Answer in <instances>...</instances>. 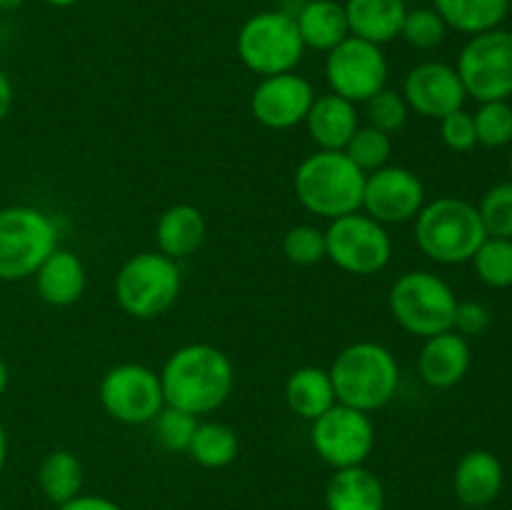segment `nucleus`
I'll use <instances>...</instances> for the list:
<instances>
[{
  "instance_id": "obj_1",
  "label": "nucleus",
  "mask_w": 512,
  "mask_h": 510,
  "mask_svg": "<svg viewBox=\"0 0 512 510\" xmlns=\"http://www.w3.org/2000/svg\"><path fill=\"white\" fill-rule=\"evenodd\" d=\"M165 405L208 415L223 408L235 390V365L228 353L210 343H188L168 355L160 368Z\"/></svg>"
},
{
  "instance_id": "obj_2",
  "label": "nucleus",
  "mask_w": 512,
  "mask_h": 510,
  "mask_svg": "<svg viewBox=\"0 0 512 510\" xmlns=\"http://www.w3.org/2000/svg\"><path fill=\"white\" fill-rule=\"evenodd\" d=\"M338 403L363 413L385 408L398 395L400 365L393 350L375 340L350 343L328 368Z\"/></svg>"
},
{
  "instance_id": "obj_3",
  "label": "nucleus",
  "mask_w": 512,
  "mask_h": 510,
  "mask_svg": "<svg viewBox=\"0 0 512 510\" xmlns=\"http://www.w3.org/2000/svg\"><path fill=\"white\" fill-rule=\"evenodd\" d=\"M365 173L343 150H315L300 160L293 173V190L308 213L323 220L358 213L363 205Z\"/></svg>"
},
{
  "instance_id": "obj_4",
  "label": "nucleus",
  "mask_w": 512,
  "mask_h": 510,
  "mask_svg": "<svg viewBox=\"0 0 512 510\" xmlns=\"http://www.w3.org/2000/svg\"><path fill=\"white\" fill-rule=\"evenodd\" d=\"M413 223L420 253L440 265L470 263L475 250L488 238L478 205L455 195L425 203Z\"/></svg>"
},
{
  "instance_id": "obj_5",
  "label": "nucleus",
  "mask_w": 512,
  "mask_h": 510,
  "mask_svg": "<svg viewBox=\"0 0 512 510\" xmlns=\"http://www.w3.org/2000/svg\"><path fill=\"white\" fill-rule=\"evenodd\" d=\"M183 288L180 263L158 250L135 253L120 265L113 280L118 308L135 320H153L168 313Z\"/></svg>"
},
{
  "instance_id": "obj_6",
  "label": "nucleus",
  "mask_w": 512,
  "mask_h": 510,
  "mask_svg": "<svg viewBox=\"0 0 512 510\" xmlns=\"http://www.w3.org/2000/svg\"><path fill=\"white\" fill-rule=\"evenodd\" d=\"M388 308L405 333L425 340L453 330L458 298L440 275L430 270H408L390 285Z\"/></svg>"
},
{
  "instance_id": "obj_7",
  "label": "nucleus",
  "mask_w": 512,
  "mask_h": 510,
  "mask_svg": "<svg viewBox=\"0 0 512 510\" xmlns=\"http://www.w3.org/2000/svg\"><path fill=\"white\" fill-rule=\"evenodd\" d=\"M235 53L250 73L268 75L293 73L305 55L293 13L288 10H260L240 25L235 35Z\"/></svg>"
},
{
  "instance_id": "obj_8",
  "label": "nucleus",
  "mask_w": 512,
  "mask_h": 510,
  "mask_svg": "<svg viewBox=\"0 0 512 510\" xmlns=\"http://www.w3.org/2000/svg\"><path fill=\"white\" fill-rule=\"evenodd\" d=\"M55 248L58 228L48 213L33 205L0 208V280L33 278Z\"/></svg>"
},
{
  "instance_id": "obj_9",
  "label": "nucleus",
  "mask_w": 512,
  "mask_h": 510,
  "mask_svg": "<svg viewBox=\"0 0 512 510\" xmlns=\"http://www.w3.org/2000/svg\"><path fill=\"white\" fill-rule=\"evenodd\" d=\"M328 260L348 275H375L393 258V238L388 228L363 210L330 220L325 230Z\"/></svg>"
},
{
  "instance_id": "obj_10",
  "label": "nucleus",
  "mask_w": 512,
  "mask_h": 510,
  "mask_svg": "<svg viewBox=\"0 0 512 510\" xmlns=\"http://www.w3.org/2000/svg\"><path fill=\"white\" fill-rule=\"evenodd\" d=\"M458 70L468 98L478 103L512 95V33L503 28L470 35L458 55Z\"/></svg>"
},
{
  "instance_id": "obj_11",
  "label": "nucleus",
  "mask_w": 512,
  "mask_h": 510,
  "mask_svg": "<svg viewBox=\"0 0 512 510\" xmlns=\"http://www.w3.org/2000/svg\"><path fill=\"white\" fill-rule=\"evenodd\" d=\"M100 408L123 425H148L165 408L160 373L143 363H118L98 383Z\"/></svg>"
},
{
  "instance_id": "obj_12",
  "label": "nucleus",
  "mask_w": 512,
  "mask_h": 510,
  "mask_svg": "<svg viewBox=\"0 0 512 510\" xmlns=\"http://www.w3.org/2000/svg\"><path fill=\"white\" fill-rule=\"evenodd\" d=\"M310 428V443L318 458L333 470L365 465L375 450V423L370 413L335 403Z\"/></svg>"
},
{
  "instance_id": "obj_13",
  "label": "nucleus",
  "mask_w": 512,
  "mask_h": 510,
  "mask_svg": "<svg viewBox=\"0 0 512 510\" xmlns=\"http://www.w3.org/2000/svg\"><path fill=\"white\" fill-rule=\"evenodd\" d=\"M388 73L383 48L355 35H348L343 43L325 53V80L330 93L355 105L383 90L388 85Z\"/></svg>"
},
{
  "instance_id": "obj_14",
  "label": "nucleus",
  "mask_w": 512,
  "mask_h": 510,
  "mask_svg": "<svg viewBox=\"0 0 512 510\" xmlns=\"http://www.w3.org/2000/svg\"><path fill=\"white\" fill-rule=\"evenodd\" d=\"M425 205V185L415 170L405 165H385L365 175L363 210L373 220L388 225H403L418 218Z\"/></svg>"
},
{
  "instance_id": "obj_15",
  "label": "nucleus",
  "mask_w": 512,
  "mask_h": 510,
  "mask_svg": "<svg viewBox=\"0 0 512 510\" xmlns=\"http://www.w3.org/2000/svg\"><path fill=\"white\" fill-rule=\"evenodd\" d=\"M315 100V90L308 78L293 73H280L260 78L250 95V113L263 128L290 130L303 125Z\"/></svg>"
},
{
  "instance_id": "obj_16",
  "label": "nucleus",
  "mask_w": 512,
  "mask_h": 510,
  "mask_svg": "<svg viewBox=\"0 0 512 510\" xmlns=\"http://www.w3.org/2000/svg\"><path fill=\"white\" fill-rule=\"evenodd\" d=\"M400 93L410 113L430 120H440L453 110L465 108V100H468L458 70L440 60H425L410 68Z\"/></svg>"
},
{
  "instance_id": "obj_17",
  "label": "nucleus",
  "mask_w": 512,
  "mask_h": 510,
  "mask_svg": "<svg viewBox=\"0 0 512 510\" xmlns=\"http://www.w3.org/2000/svg\"><path fill=\"white\" fill-rule=\"evenodd\" d=\"M473 363V350L468 338L455 330L425 338L418 355V375L428 388L448 390L455 388L468 375Z\"/></svg>"
},
{
  "instance_id": "obj_18",
  "label": "nucleus",
  "mask_w": 512,
  "mask_h": 510,
  "mask_svg": "<svg viewBox=\"0 0 512 510\" xmlns=\"http://www.w3.org/2000/svg\"><path fill=\"white\" fill-rule=\"evenodd\" d=\"M208 238V220L203 210L190 203H175L160 213L155 223V245L158 253L180 263L198 253Z\"/></svg>"
},
{
  "instance_id": "obj_19",
  "label": "nucleus",
  "mask_w": 512,
  "mask_h": 510,
  "mask_svg": "<svg viewBox=\"0 0 512 510\" xmlns=\"http://www.w3.org/2000/svg\"><path fill=\"white\" fill-rule=\"evenodd\" d=\"M33 278L40 300L53 305V308L75 305L83 298L85 285H88L83 260L70 248H60V245L43 260Z\"/></svg>"
},
{
  "instance_id": "obj_20",
  "label": "nucleus",
  "mask_w": 512,
  "mask_h": 510,
  "mask_svg": "<svg viewBox=\"0 0 512 510\" xmlns=\"http://www.w3.org/2000/svg\"><path fill=\"white\" fill-rule=\"evenodd\" d=\"M503 483V463L490 450H470L455 465L453 490L468 508H485L493 503L503 490Z\"/></svg>"
},
{
  "instance_id": "obj_21",
  "label": "nucleus",
  "mask_w": 512,
  "mask_h": 510,
  "mask_svg": "<svg viewBox=\"0 0 512 510\" xmlns=\"http://www.w3.org/2000/svg\"><path fill=\"white\" fill-rule=\"evenodd\" d=\"M303 125L318 150H345L355 130L360 128L358 108L335 93L315 95Z\"/></svg>"
},
{
  "instance_id": "obj_22",
  "label": "nucleus",
  "mask_w": 512,
  "mask_h": 510,
  "mask_svg": "<svg viewBox=\"0 0 512 510\" xmlns=\"http://www.w3.org/2000/svg\"><path fill=\"white\" fill-rule=\"evenodd\" d=\"M350 35L363 38L383 48L390 40L400 38L408 5L405 0H345Z\"/></svg>"
},
{
  "instance_id": "obj_23",
  "label": "nucleus",
  "mask_w": 512,
  "mask_h": 510,
  "mask_svg": "<svg viewBox=\"0 0 512 510\" xmlns=\"http://www.w3.org/2000/svg\"><path fill=\"white\" fill-rule=\"evenodd\" d=\"M305 50L328 53L350 35L345 5L338 0H305L293 13Z\"/></svg>"
},
{
  "instance_id": "obj_24",
  "label": "nucleus",
  "mask_w": 512,
  "mask_h": 510,
  "mask_svg": "<svg viewBox=\"0 0 512 510\" xmlns=\"http://www.w3.org/2000/svg\"><path fill=\"white\" fill-rule=\"evenodd\" d=\"M325 508L328 510H383L385 490L378 475L365 465L340 468L325 485Z\"/></svg>"
},
{
  "instance_id": "obj_25",
  "label": "nucleus",
  "mask_w": 512,
  "mask_h": 510,
  "mask_svg": "<svg viewBox=\"0 0 512 510\" xmlns=\"http://www.w3.org/2000/svg\"><path fill=\"white\" fill-rule=\"evenodd\" d=\"M283 395L288 408L298 418L308 420V423L318 420L325 410H330L338 403L330 373L325 368H318V365L295 368L288 375V380H285Z\"/></svg>"
},
{
  "instance_id": "obj_26",
  "label": "nucleus",
  "mask_w": 512,
  "mask_h": 510,
  "mask_svg": "<svg viewBox=\"0 0 512 510\" xmlns=\"http://www.w3.org/2000/svg\"><path fill=\"white\" fill-rule=\"evenodd\" d=\"M512 0H433V8L450 30L465 35H478L500 28L510 13Z\"/></svg>"
},
{
  "instance_id": "obj_27",
  "label": "nucleus",
  "mask_w": 512,
  "mask_h": 510,
  "mask_svg": "<svg viewBox=\"0 0 512 510\" xmlns=\"http://www.w3.org/2000/svg\"><path fill=\"white\" fill-rule=\"evenodd\" d=\"M38 488L55 505H63L75 495H80L83 465H80L78 455L65 448L50 450L38 465Z\"/></svg>"
},
{
  "instance_id": "obj_28",
  "label": "nucleus",
  "mask_w": 512,
  "mask_h": 510,
  "mask_svg": "<svg viewBox=\"0 0 512 510\" xmlns=\"http://www.w3.org/2000/svg\"><path fill=\"white\" fill-rule=\"evenodd\" d=\"M238 450H240L238 433H235L228 423H220V420H205V423H198V428H195L188 455L195 460V463L203 465V468L220 470V468H228V465L238 458Z\"/></svg>"
},
{
  "instance_id": "obj_29",
  "label": "nucleus",
  "mask_w": 512,
  "mask_h": 510,
  "mask_svg": "<svg viewBox=\"0 0 512 510\" xmlns=\"http://www.w3.org/2000/svg\"><path fill=\"white\" fill-rule=\"evenodd\" d=\"M473 268L480 283L488 288H512V240L510 238H485L475 250Z\"/></svg>"
},
{
  "instance_id": "obj_30",
  "label": "nucleus",
  "mask_w": 512,
  "mask_h": 510,
  "mask_svg": "<svg viewBox=\"0 0 512 510\" xmlns=\"http://www.w3.org/2000/svg\"><path fill=\"white\" fill-rule=\"evenodd\" d=\"M365 175L385 168L393 155V135L373 128V125H360L350 143L343 150Z\"/></svg>"
},
{
  "instance_id": "obj_31",
  "label": "nucleus",
  "mask_w": 512,
  "mask_h": 510,
  "mask_svg": "<svg viewBox=\"0 0 512 510\" xmlns=\"http://www.w3.org/2000/svg\"><path fill=\"white\" fill-rule=\"evenodd\" d=\"M283 255L288 263L310 268L323 260H328V243H325V230L318 225L300 223L285 230L283 235Z\"/></svg>"
},
{
  "instance_id": "obj_32",
  "label": "nucleus",
  "mask_w": 512,
  "mask_h": 510,
  "mask_svg": "<svg viewBox=\"0 0 512 510\" xmlns=\"http://www.w3.org/2000/svg\"><path fill=\"white\" fill-rule=\"evenodd\" d=\"M478 145L485 148H505L512 143V105L508 100L480 103L473 113Z\"/></svg>"
},
{
  "instance_id": "obj_33",
  "label": "nucleus",
  "mask_w": 512,
  "mask_h": 510,
  "mask_svg": "<svg viewBox=\"0 0 512 510\" xmlns=\"http://www.w3.org/2000/svg\"><path fill=\"white\" fill-rule=\"evenodd\" d=\"M198 423L200 420L195 418V415L185 413V410L180 408H173V405H165L150 425H153L155 440H158L168 453H188L190 440H193Z\"/></svg>"
},
{
  "instance_id": "obj_34",
  "label": "nucleus",
  "mask_w": 512,
  "mask_h": 510,
  "mask_svg": "<svg viewBox=\"0 0 512 510\" xmlns=\"http://www.w3.org/2000/svg\"><path fill=\"white\" fill-rule=\"evenodd\" d=\"M448 30L450 28L445 25V20L440 18V13L435 8H408L400 38L415 50H433L438 45H443Z\"/></svg>"
},
{
  "instance_id": "obj_35",
  "label": "nucleus",
  "mask_w": 512,
  "mask_h": 510,
  "mask_svg": "<svg viewBox=\"0 0 512 510\" xmlns=\"http://www.w3.org/2000/svg\"><path fill=\"white\" fill-rule=\"evenodd\" d=\"M365 115H368V125H373V128L383 130L388 135H395L408 123L410 108L400 90H393L385 85L373 98L365 100Z\"/></svg>"
},
{
  "instance_id": "obj_36",
  "label": "nucleus",
  "mask_w": 512,
  "mask_h": 510,
  "mask_svg": "<svg viewBox=\"0 0 512 510\" xmlns=\"http://www.w3.org/2000/svg\"><path fill=\"white\" fill-rule=\"evenodd\" d=\"M478 213L488 238L512 240V180L493 185L480 200Z\"/></svg>"
},
{
  "instance_id": "obj_37",
  "label": "nucleus",
  "mask_w": 512,
  "mask_h": 510,
  "mask_svg": "<svg viewBox=\"0 0 512 510\" xmlns=\"http://www.w3.org/2000/svg\"><path fill=\"white\" fill-rule=\"evenodd\" d=\"M440 123V138L448 145L453 153H470L478 145V135H475V120L473 113L465 108L453 110L450 115L438 120Z\"/></svg>"
},
{
  "instance_id": "obj_38",
  "label": "nucleus",
  "mask_w": 512,
  "mask_h": 510,
  "mask_svg": "<svg viewBox=\"0 0 512 510\" xmlns=\"http://www.w3.org/2000/svg\"><path fill=\"white\" fill-rule=\"evenodd\" d=\"M490 325V310L483 303L475 300H458V308L453 315V330L463 338H473V335L485 333Z\"/></svg>"
},
{
  "instance_id": "obj_39",
  "label": "nucleus",
  "mask_w": 512,
  "mask_h": 510,
  "mask_svg": "<svg viewBox=\"0 0 512 510\" xmlns=\"http://www.w3.org/2000/svg\"><path fill=\"white\" fill-rule=\"evenodd\" d=\"M58 510H123L120 505H115L113 500L103 498V495H75L68 503L58 505Z\"/></svg>"
},
{
  "instance_id": "obj_40",
  "label": "nucleus",
  "mask_w": 512,
  "mask_h": 510,
  "mask_svg": "<svg viewBox=\"0 0 512 510\" xmlns=\"http://www.w3.org/2000/svg\"><path fill=\"white\" fill-rule=\"evenodd\" d=\"M15 103V88H13V80L10 75L0 68V123L10 115Z\"/></svg>"
},
{
  "instance_id": "obj_41",
  "label": "nucleus",
  "mask_w": 512,
  "mask_h": 510,
  "mask_svg": "<svg viewBox=\"0 0 512 510\" xmlns=\"http://www.w3.org/2000/svg\"><path fill=\"white\" fill-rule=\"evenodd\" d=\"M8 385H10V368H8V363H5V360L0 358V398H3V395H5Z\"/></svg>"
},
{
  "instance_id": "obj_42",
  "label": "nucleus",
  "mask_w": 512,
  "mask_h": 510,
  "mask_svg": "<svg viewBox=\"0 0 512 510\" xmlns=\"http://www.w3.org/2000/svg\"><path fill=\"white\" fill-rule=\"evenodd\" d=\"M5 460H8V435H5L3 423H0V473L5 468Z\"/></svg>"
},
{
  "instance_id": "obj_43",
  "label": "nucleus",
  "mask_w": 512,
  "mask_h": 510,
  "mask_svg": "<svg viewBox=\"0 0 512 510\" xmlns=\"http://www.w3.org/2000/svg\"><path fill=\"white\" fill-rule=\"evenodd\" d=\"M23 3L25 0H0V13H13V10H18Z\"/></svg>"
},
{
  "instance_id": "obj_44",
  "label": "nucleus",
  "mask_w": 512,
  "mask_h": 510,
  "mask_svg": "<svg viewBox=\"0 0 512 510\" xmlns=\"http://www.w3.org/2000/svg\"><path fill=\"white\" fill-rule=\"evenodd\" d=\"M50 8H70V5H78L80 0H43Z\"/></svg>"
},
{
  "instance_id": "obj_45",
  "label": "nucleus",
  "mask_w": 512,
  "mask_h": 510,
  "mask_svg": "<svg viewBox=\"0 0 512 510\" xmlns=\"http://www.w3.org/2000/svg\"><path fill=\"white\" fill-rule=\"evenodd\" d=\"M510 175H512V150H510Z\"/></svg>"
},
{
  "instance_id": "obj_46",
  "label": "nucleus",
  "mask_w": 512,
  "mask_h": 510,
  "mask_svg": "<svg viewBox=\"0 0 512 510\" xmlns=\"http://www.w3.org/2000/svg\"><path fill=\"white\" fill-rule=\"evenodd\" d=\"M0 208H3V205H0Z\"/></svg>"
}]
</instances>
